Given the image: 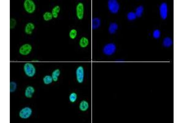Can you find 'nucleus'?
<instances>
[{
    "label": "nucleus",
    "mask_w": 184,
    "mask_h": 123,
    "mask_svg": "<svg viewBox=\"0 0 184 123\" xmlns=\"http://www.w3.org/2000/svg\"><path fill=\"white\" fill-rule=\"evenodd\" d=\"M24 71L25 74L29 77H33L36 73V69L32 63H26L24 65Z\"/></svg>",
    "instance_id": "1"
},
{
    "label": "nucleus",
    "mask_w": 184,
    "mask_h": 123,
    "mask_svg": "<svg viewBox=\"0 0 184 123\" xmlns=\"http://www.w3.org/2000/svg\"><path fill=\"white\" fill-rule=\"evenodd\" d=\"M116 46L114 44L110 43L106 45L103 48V52L107 56H111L115 52Z\"/></svg>",
    "instance_id": "4"
},
{
    "label": "nucleus",
    "mask_w": 184,
    "mask_h": 123,
    "mask_svg": "<svg viewBox=\"0 0 184 123\" xmlns=\"http://www.w3.org/2000/svg\"><path fill=\"white\" fill-rule=\"evenodd\" d=\"M52 17H53L52 14L50 13V12H46L43 15L44 19L46 21L50 20L52 19Z\"/></svg>",
    "instance_id": "21"
},
{
    "label": "nucleus",
    "mask_w": 184,
    "mask_h": 123,
    "mask_svg": "<svg viewBox=\"0 0 184 123\" xmlns=\"http://www.w3.org/2000/svg\"><path fill=\"white\" fill-rule=\"evenodd\" d=\"M161 35V32L159 30H154V33H153V36L155 39H158Z\"/></svg>",
    "instance_id": "24"
},
{
    "label": "nucleus",
    "mask_w": 184,
    "mask_h": 123,
    "mask_svg": "<svg viewBox=\"0 0 184 123\" xmlns=\"http://www.w3.org/2000/svg\"><path fill=\"white\" fill-rule=\"evenodd\" d=\"M24 7L26 11L28 13L32 14L35 12L36 9V6L35 3L32 0H26L24 2Z\"/></svg>",
    "instance_id": "3"
},
{
    "label": "nucleus",
    "mask_w": 184,
    "mask_h": 123,
    "mask_svg": "<svg viewBox=\"0 0 184 123\" xmlns=\"http://www.w3.org/2000/svg\"><path fill=\"white\" fill-rule=\"evenodd\" d=\"M83 12H84V8L83 5L81 3H79L76 7V14H77V18L81 20L83 17Z\"/></svg>",
    "instance_id": "9"
},
{
    "label": "nucleus",
    "mask_w": 184,
    "mask_h": 123,
    "mask_svg": "<svg viewBox=\"0 0 184 123\" xmlns=\"http://www.w3.org/2000/svg\"><path fill=\"white\" fill-rule=\"evenodd\" d=\"M160 12L161 17L163 20L166 19L167 15H168V8H167V5L165 3H163L161 5L160 7Z\"/></svg>",
    "instance_id": "8"
},
{
    "label": "nucleus",
    "mask_w": 184,
    "mask_h": 123,
    "mask_svg": "<svg viewBox=\"0 0 184 123\" xmlns=\"http://www.w3.org/2000/svg\"><path fill=\"white\" fill-rule=\"evenodd\" d=\"M172 44V41L170 38L166 37L163 39V45L164 47H170Z\"/></svg>",
    "instance_id": "13"
},
{
    "label": "nucleus",
    "mask_w": 184,
    "mask_h": 123,
    "mask_svg": "<svg viewBox=\"0 0 184 123\" xmlns=\"http://www.w3.org/2000/svg\"><path fill=\"white\" fill-rule=\"evenodd\" d=\"M34 29H35V25H33V23H28L26 24L25 27V33L28 35H31Z\"/></svg>",
    "instance_id": "12"
},
{
    "label": "nucleus",
    "mask_w": 184,
    "mask_h": 123,
    "mask_svg": "<svg viewBox=\"0 0 184 123\" xmlns=\"http://www.w3.org/2000/svg\"><path fill=\"white\" fill-rule=\"evenodd\" d=\"M60 74V71L59 70H55L52 73V78H53V80L54 81H56L58 80V78L59 75Z\"/></svg>",
    "instance_id": "18"
},
{
    "label": "nucleus",
    "mask_w": 184,
    "mask_h": 123,
    "mask_svg": "<svg viewBox=\"0 0 184 123\" xmlns=\"http://www.w3.org/2000/svg\"><path fill=\"white\" fill-rule=\"evenodd\" d=\"M34 92H35V89L32 86H28L25 90V96L27 98H32Z\"/></svg>",
    "instance_id": "10"
},
{
    "label": "nucleus",
    "mask_w": 184,
    "mask_h": 123,
    "mask_svg": "<svg viewBox=\"0 0 184 123\" xmlns=\"http://www.w3.org/2000/svg\"><path fill=\"white\" fill-rule=\"evenodd\" d=\"M127 17H128V19L129 20H133L136 19V14H134V12H129L128 14Z\"/></svg>",
    "instance_id": "22"
},
{
    "label": "nucleus",
    "mask_w": 184,
    "mask_h": 123,
    "mask_svg": "<svg viewBox=\"0 0 184 123\" xmlns=\"http://www.w3.org/2000/svg\"><path fill=\"white\" fill-rule=\"evenodd\" d=\"M143 11H144V8L141 6H139L138 8L136 9V15L139 17L141 15H142Z\"/></svg>",
    "instance_id": "20"
},
{
    "label": "nucleus",
    "mask_w": 184,
    "mask_h": 123,
    "mask_svg": "<svg viewBox=\"0 0 184 123\" xmlns=\"http://www.w3.org/2000/svg\"><path fill=\"white\" fill-rule=\"evenodd\" d=\"M89 41L88 39L85 37H82L80 39V42H79V44H80V47H85L88 45Z\"/></svg>",
    "instance_id": "16"
},
{
    "label": "nucleus",
    "mask_w": 184,
    "mask_h": 123,
    "mask_svg": "<svg viewBox=\"0 0 184 123\" xmlns=\"http://www.w3.org/2000/svg\"><path fill=\"white\" fill-rule=\"evenodd\" d=\"M77 94H76V93H72V94H70V95H69V100H70V101L71 102H75V101H76V99H77Z\"/></svg>",
    "instance_id": "25"
},
{
    "label": "nucleus",
    "mask_w": 184,
    "mask_h": 123,
    "mask_svg": "<svg viewBox=\"0 0 184 123\" xmlns=\"http://www.w3.org/2000/svg\"><path fill=\"white\" fill-rule=\"evenodd\" d=\"M32 49V47L30 44H24L22 46H21V47L20 48L19 52L20 54L23 55V56H26V55L29 54L30 53Z\"/></svg>",
    "instance_id": "7"
},
{
    "label": "nucleus",
    "mask_w": 184,
    "mask_h": 123,
    "mask_svg": "<svg viewBox=\"0 0 184 123\" xmlns=\"http://www.w3.org/2000/svg\"><path fill=\"white\" fill-rule=\"evenodd\" d=\"M83 77H84V71L82 66H80L77 68L76 70V78H77V81L79 83H82L83 81Z\"/></svg>",
    "instance_id": "6"
},
{
    "label": "nucleus",
    "mask_w": 184,
    "mask_h": 123,
    "mask_svg": "<svg viewBox=\"0 0 184 123\" xmlns=\"http://www.w3.org/2000/svg\"><path fill=\"white\" fill-rule=\"evenodd\" d=\"M32 113V109L29 107H26L24 108L20 111L19 115L20 118L23 119H27L29 118Z\"/></svg>",
    "instance_id": "5"
},
{
    "label": "nucleus",
    "mask_w": 184,
    "mask_h": 123,
    "mask_svg": "<svg viewBox=\"0 0 184 123\" xmlns=\"http://www.w3.org/2000/svg\"><path fill=\"white\" fill-rule=\"evenodd\" d=\"M60 8L58 6H56L55 8H53V9H52V15L54 18H57L59 12H60Z\"/></svg>",
    "instance_id": "17"
},
{
    "label": "nucleus",
    "mask_w": 184,
    "mask_h": 123,
    "mask_svg": "<svg viewBox=\"0 0 184 123\" xmlns=\"http://www.w3.org/2000/svg\"><path fill=\"white\" fill-rule=\"evenodd\" d=\"M77 32L76 30H71L70 33H69V36H70L71 39H74L77 36Z\"/></svg>",
    "instance_id": "26"
},
{
    "label": "nucleus",
    "mask_w": 184,
    "mask_h": 123,
    "mask_svg": "<svg viewBox=\"0 0 184 123\" xmlns=\"http://www.w3.org/2000/svg\"><path fill=\"white\" fill-rule=\"evenodd\" d=\"M17 88V84L15 82H11L10 83V92H13Z\"/></svg>",
    "instance_id": "23"
},
{
    "label": "nucleus",
    "mask_w": 184,
    "mask_h": 123,
    "mask_svg": "<svg viewBox=\"0 0 184 123\" xmlns=\"http://www.w3.org/2000/svg\"><path fill=\"white\" fill-rule=\"evenodd\" d=\"M15 25H16V21L15 19H11V24H10V27H11V29L15 28Z\"/></svg>",
    "instance_id": "27"
},
{
    "label": "nucleus",
    "mask_w": 184,
    "mask_h": 123,
    "mask_svg": "<svg viewBox=\"0 0 184 123\" xmlns=\"http://www.w3.org/2000/svg\"><path fill=\"white\" fill-rule=\"evenodd\" d=\"M101 25V20L98 18H95L92 20L91 22V26L92 29L93 30H95L98 29L99 27Z\"/></svg>",
    "instance_id": "11"
},
{
    "label": "nucleus",
    "mask_w": 184,
    "mask_h": 123,
    "mask_svg": "<svg viewBox=\"0 0 184 123\" xmlns=\"http://www.w3.org/2000/svg\"><path fill=\"white\" fill-rule=\"evenodd\" d=\"M88 107H89L88 103L87 101H85V100L82 101L81 102H80V105H79V108H80V110L83 111H86V110L88 108Z\"/></svg>",
    "instance_id": "14"
},
{
    "label": "nucleus",
    "mask_w": 184,
    "mask_h": 123,
    "mask_svg": "<svg viewBox=\"0 0 184 123\" xmlns=\"http://www.w3.org/2000/svg\"><path fill=\"white\" fill-rule=\"evenodd\" d=\"M52 81H53V78H52V76H50L49 75L46 76L43 79L44 83V84H50V83L52 82Z\"/></svg>",
    "instance_id": "19"
},
{
    "label": "nucleus",
    "mask_w": 184,
    "mask_h": 123,
    "mask_svg": "<svg viewBox=\"0 0 184 123\" xmlns=\"http://www.w3.org/2000/svg\"><path fill=\"white\" fill-rule=\"evenodd\" d=\"M108 8L111 13L116 14L120 9V6L116 0H109L108 1Z\"/></svg>",
    "instance_id": "2"
},
{
    "label": "nucleus",
    "mask_w": 184,
    "mask_h": 123,
    "mask_svg": "<svg viewBox=\"0 0 184 123\" xmlns=\"http://www.w3.org/2000/svg\"><path fill=\"white\" fill-rule=\"evenodd\" d=\"M118 29V25L115 23H111L110 24L109 27V32L110 34L115 33L116 30Z\"/></svg>",
    "instance_id": "15"
}]
</instances>
